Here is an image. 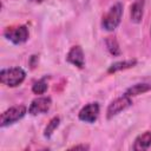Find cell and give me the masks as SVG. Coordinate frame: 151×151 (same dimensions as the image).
I'll use <instances>...</instances> for the list:
<instances>
[{"mask_svg":"<svg viewBox=\"0 0 151 151\" xmlns=\"http://www.w3.org/2000/svg\"><path fill=\"white\" fill-rule=\"evenodd\" d=\"M147 91H151V81L149 83H138L132 85L131 87H129L125 92V94H127L129 97H136L139 94H143Z\"/></svg>","mask_w":151,"mask_h":151,"instance_id":"11","label":"cell"},{"mask_svg":"<svg viewBox=\"0 0 151 151\" xmlns=\"http://www.w3.org/2000/svg\"><path fill=\"white\" fill-rule=\"evenodd\" d=\"M59 124H60V118H59V117H53V118L48 122L47 126L45 127V130H44V136H45L46 138H50V137L53 134L54 130L59 126Z\"/></svg>","mask_w":151,"mask_h":151,"instance_id":"14","label":"cell"},{"mask_svg":"<svg viewBox=\"0 0 151 151\" xmlns=\"http://www.w3.org/2000/svg\"><path fill=\"white\" fill-rule=\"evenodd\" d=\"M47 87H48V85H47L46 78H41V79H39L38 81H35V83L33 84L32 91H33V93H35V94H44V93L46 92Z\"/></svg>","mask_w":151,"mask_h":151,"instance_id":"15","label":"cell"},{"mask_svg":"<svg viewBox=\"0 0 151 151\" xmlns=\"http://www.w3.org/2000/svg\"><path fill=\"white\" fill-rule=\"evenodd\" d=\"M132 104V100H131V97H129L127 94H124L117 99H114L107 107V111H106V117L109 119L113 118L114 116H117L118 113H120L122 111L126 110L129 106H131Z\"/></svg>","mask_w":151,"mask_h":151,"instance_id":"5","label":"cell"},{"mask_svg":"<svg viewBox=\"0 0 151 151\" xmlns=\"http://www.w3.org/2000/svg\"><path fill=\"white\" fill-rule=\"evenodd\" d=\"M28 1H31V2H34V4H40V2H42L44 0H28Z\"/></svg>","mask_w":151,"mask_h":151,"instance_id":"17","label":"cell"},{"mask_svg":"<svg viewBox=\"0 0 151 151\" xmlns=\"http://www.w3.org/2000/svg\"><path fill=\"white\" fill-rule=\"evenodd\" d=\"M4 35L12 41L13 44L18 45V44H22L25 41H27L28 39V28L26 26H18V27H8L5 29Z\"/></svg>","mask_w":151,"mask_h":151,"instance_id":"4","label":"cell"},{"mask_svg":"<svg viewBox=\"0 0 151 151\" xmlns=\"http://www.w3.org/2000/svg\"><path fill=\"white\" fill-rule=\"evenodd\" d=\"M143 14H144V0H136L130 8L131 20L136 24H139L143 19Z\"/></svg>","mask_w":151,"mask_h":151,"instance_id":"10","label":"cell"},{"mask_svg":"<svg viewBox=\"0 0 151 151\" xmlns=\"http://www.w3.org/2000/svg\"><path fill=\"white\" fill-rule=\"evenodd\" d=\"M137 64V60L136 59H127V60H123V61H117V63H113L107 72L109 73H116L118 71H122V70H127V68H131L133 66H136Z\"/></svg>","mask_w":151,"mask_h":151,"instance_id":"12","label":"cell"},{"mask_svg":"<svg viewBox=\"0 0 151 151\" xmlns=\"http://www.w3.org/2000/svg\"><path fill=\"white\" fill-rule=\"evenodd\" d=\"M71 149H83V150H86V149H88V146L87 145H76V146H72Z\"/></svg>","mask_w":151,"mask_h":151,"instance_id":"16","label":"cell"},{"mask_svg":"<svg viewBox=\"0 0 151 151\" xmlns=\"http://www.w3.org/2000/svg\"><path fill=\"white\" fill-rule=\"evenodd\" d=\"M151 146V132L150 131H145L143 133H140L133 143V150L136 151H142V150H146Z\"/></svg>","mask_w":151,"mask_h":151,"instance_id":"9","label":"cell"},{"mask_svg":"<svg viewBox=\"0 0 151 151\" xmlns=\"http://www.w3.org/2000/svg\"><path fill=\"white\" fill-rule=\"evenodd\" d=\"M105 45L109 50V52L112 54V55H119L120 54V48H119V45H118V41L114 37H106L105 39Z\"/></svg>","mask_w":151,"mask_h":151,"instance_id":"13","label":"cell"},{"mask_svg":"<svg viewBox=\"0 0 151 151\" xmlns=\"http://www.w3.org/2000/svg\"><path fill=\"white\" fill-rule=\"evenodd\" d=\"M25 77L26 72L21 67L4 68L0 71V81L8 87L19 86L25 80Z\"/></svg>","mask_w":151,"mask_h":151,"instance_id":"1","label":"cell"},{"mask_svg":"<svg viewBox=\"0 0 151 151\" xmlns=\"http://www.w3.org/2000/svg\"><path fill=\"white\" fill-rule=\"evenodd\" d=\"M79 119L85 123H94L99 116V104L88 103L79 111Z\"/></svg>","mask_w":151,"mask_h":151,"instance_id":"7","label":"cell"},{"mask_svg":"<svg viewBox=\"0 0 151 151\" xmlns=\"http://www.w3.org/2000/svg\"><path fill=\"white\" fill-rule=\"evenodd\" d=\"M26 112H27V109L25 105H15L9 107L1 114V119H0L1 127H6L17 123L26 114Z\"/></svg>","mask_w":151,"mask_h":151,"instance_id":"3","label":"cell"},{"mask_svg":"<svg viewBox=\"0 0 151 151\" xmlns=\"http://www.w3.org/2000/svg\"><path fill=\"white\" fill-rule=\"evenodd\" d=\"M122 14H123L122 4H119V2L114 4L110 8V11L103 17V21H101L103 28L106 31H113L114 28H117V26L120 24Z\"/></svg>","mask_w":151,"mask_h":151,"instance_id":"2","label":"cell"},{"mask_svg":"<svg viewBox=\"0 0 151 151\" xmlns=\"http://www.w3.org/2000/svg\"><path fill=\"white\" fill-rule=\"evenodd\" d=\"M52 104V100L50 97H38L34 100H32L29 107H28V112L32 116H38L41 113H45L50 110Z\"/></svg>","mask_w":151,"mask_h":151,"instance_id":"6","label":"cell"},{"mask_svg":"<svg viewBox=\"0 0 151 151\" xmlns=\"http://www.w3.org/2000/svg\"><path fill=\"white\" fill-rule=\"evenodd\" d=\"M66 59L70 64L79 67V68H83L84 65H85V58H84V52H83V48L80 46H73L67 55H66Z\"/></svg>","mask_w":151,"mask_h":151,"instance_id":"8","label":"cell"}]
</instances>
